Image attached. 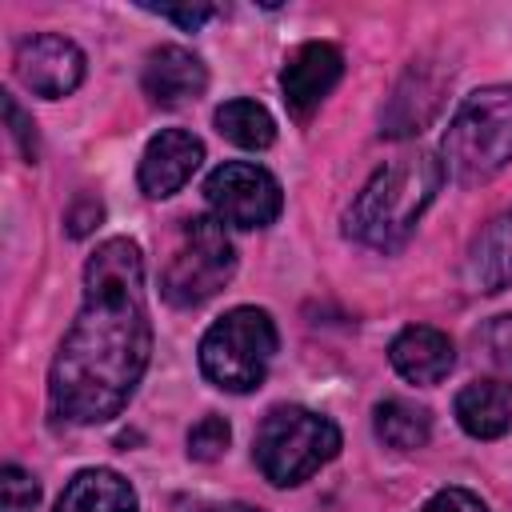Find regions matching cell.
Here are the masks:
<instances>
[{
	"instance_id": "obj_7",
	"label": "cell",
	"mask_w": 512,
	"mask_h": 512,
	"mask_svg": "<svg viewBox=\"0 0 512 512\" xmlns=\"http://www.w3.org/2000/svg\"><path fill=\"white\" fill-rule=\"evenodd\" d=\"M204 200L224 228H244V232L272 224L284 208V192L276 176L248 160H228L212 168L204 180Z\"/></svg>"
},
{
	"instance_id": "obj_12",
	"label": "cell",
	"mask_w": 512,
	"mask_h": 512,
	"mask_svg": "<svg viewBox=\"0 0 512 512\" xmlns=\"http://www.w3.org/2000/svg\"><path fill=\"white\" fill-rule=\"evenodd\" d=\"M388 360L408 384H440L456 364V348L440 328L412 324L388 344Z\"/></svg>"
},
{
	"instance_id": "obj_6",
	"label": "cell",
	"mask_w": 512,
	"mask_h": 512,
	"mask_svg": "<svg viewBox=\"0 0 512 512\" xmlns=\"http://www.w3.org/2000/svg\"><path fill=\"white\" fill-rule=\"evenodd\" d=\"M236 272V248L216 216H188L180 228V244L172 248L160 292L176 308H196L212 300Z\"/></svg>"
},
{
	"instance_id": "obj_5",
	"label": "cell",
	"mask_w": 512,
	"mask_h": 512,
	"mask_svg": "<svg viewBox=\"0 0 512 512\" xmlns=\"http://www.w3.org/2000/svg\"><path fill=\"white\" fill-rule=\"evenodd\" d=\"M276 356V324L264 308H228L200 340V372L224 392H252L264 384Z\"/></svg>"
},
{
	"instance_id": "obj_14",
	"label": "cell",
	"mask_w": 512,
	"mask_h": 512,
	"mask_svg": "<svg viewBox=\"0 0 512 512\" xmlns=\"http://www.w3.org/2000/svg\"><path fill=\"white\" fill-rule=\"evenodd\" d=\"M456 420L476 440H500L512 428V396L500 380H472L456 392Z\"/></svg>"
},
{
	"instance_id": "obj_17",
	"label": "cell",
	"mask_w": 512,
	"mask_h": 512,
	"mask_svg": "<svg viewBox=\"0 0 512 512\" xmlns=\"http://www.w3.org/2000/svg\"><path fill=\"white\" fill-rule=\"evenodd\" d=\"M372 424H376V436L396 448V452H412V448H424L428 436H432V416L428 408L412 404V400H380L376 412H372Z\"/></svg>"
},
{
	"instance_id": "obj_20",
	"label": "cell",
	"mask_w": 512,
	"mask_h": 512,
	"mask_svg": "<svg viewBox=\"0 0 512 512\" xmlns=\"http://www.w3.org/2000/svg\"><path fill=\"white\" fill-rule=\"evenodd\" d=\"M228 440H232V428L224 416H200L188 432V456L200 464H212L228 452Z\"/></svg>"
},
{
	"instance_id": "obj_13",
	"label": "cell",
	"mask_w": 512,
	"mask_h": 512,
	"mask_svg": "<svg viewBox=\"0 0 512 512\" xmlns=\"http://www.w3.org/2000/svg\"><path fill=\"white\" fill-rule=\"evenodd\" d=\"M440 92H444V80L432 76L428 68H416V64H412V68L404 72V80L396 84V92H392L384 116H380V124H384L380 132H384V136H416V132L436 116Z\"/></svg>"
},
{
	"instance_id": "obj_22",
	"label": "cell",
	"mask_w": 512,
	"mask_h": 512,
	"mask_svg": "<svg viewBox=\"0 0 512 512\" xmlns=\"http://www.w3.org/2000/svg\"><path fill=\"white\" fill-rule=\"evenodd\" d=\"M4 120H8V136L16 140L20 156L32 164L36 160V124H32V116H24V108L16 104L12 92H4Z\"/></svg>"
},
{
	"instance_id": "obj_8",
	"label": "cell",
	"mask_w": 512,
	"mask_h": 512,
	"mask_svg": "<svg viewBox=\"0 0 512 512\" xmlns=\"http://www.w3.org/2000/svg\"><path fill=\"white\" fill-rule=\"evenodd\" d=\"M12 64H16V80L44 100H60L76 92L84 80V52L56 32H36L20 40Z\"/></svg>"
},
{
	"instance_id": "obj_21",
	"label": "cell",
	"mask_w": 512,
	"mask_h": 512,
	"mask_svg": "<svg viewBox=\"0 0 512 512\" xmlns=\"http://www.w3.org/2000/svg\"><path fill=\"white\" fill-rule=\"evenodd\" d=\"M0 508L4 512H36L40 504V484L32 472H24L20 464H4L0 468Z\"/></svg>"
},
{
	"instance_id": "obj_11",
	"label": "cell",
	"mask_w": 512,
	"mask_h": 512,
	"mask_svg": "<svg viewBox=\"0 0 512 512\" xmlns=\"http://www.w3.org/2000/svg\"><path fill=\"white\" fill-rule=\"evenodd\" d=\"M144 92L152 104L160 108H180L188 100H196L208 88V68L196 52L180 48V44H164L152 48L144 60Z\"/></svg>"
},
{
	"instance_id": "obj_23",
	"label": "cell",
	"mask_w": 512,
	"mask_h": 512,
	"mask_svg": "<svg viewBox=\"0 0 512 512\" xmlns=\"http://www.w3.org/2000/svg\"><path fill=\"white\" fill-rule=\"evenodd\" d=\"M144 8L156 12V16H164V20H172V24H180L184 32H196L200 24H208L216 16L212 4H144Z\"/></svg>"
},
{
	"instance_id": "obj_15",
	"label": "cell",
	"mask_w": 512,
	"mask_h": 512,
	"mask_svg": "<svg viewBox=\"0 0 512 512\" xmlns=\"http://www.w3.org/2000/svg\"><path fill=\"white\" fill-rule=\"evenodd\" d=\"M56 512H136V492L112 468H84L64 484Z\"/></svg>"
},
{
	"instance_id": "obj_4",
	"label": "cell",
	"mask_w": 512,
	"mask_h": 512,
	"mask_svg": "<svg viewBox=\"0 0 512 512\" xmlns=\"http://www.w3.org/2000/svg\"><path fill=\"white\" fill-rule=\"evenodd\" d=\"M340 452V428L300 404H280L264 416L252 456L268 484L296 488L304 484L320 464H328Z\"/></svg>"
},
{
	"instance_id": "obj_3",
	"label": "cell",
	"mask_w": 512,
	"mask_h": 512,
	"mask_svg": "<svg viewBox=\"0 0 512 512\" xmlns=\"http://www.w3.org/2000/svg\"><path fill=\"white\" fill-rule=\"evenodd\" d=\"M512 160V84H488L460 100L444 136L440 164L456 184H484Z\"/></svg>"
},
{
	"instance_id": "obj_25",
	"label": "cell",
	"mask_w": 512,
	"mask_h": 512,
	"mask_svg": "<svg viewBox=\"0 0 512 512\" xmlns=\"http://www.w3.org/2000/svg\"><path fill=\"white\" fill-rule=\"evenodd\" d=\"M100 216H104V208H100L92 196H80L76 208L68 212V232H72V236H88L92 224H100Z\"/></svg>"
},
{
	"instance_id": "obj_10",
	"label": "cell",
	"mask_w": 512,
	"mask_h": 512,
	"mask_svg": "<svg viewBox=\"0 0 512 512\" xmlns=\"http://www.w3.org/2000/svg\"><path fill=\"white\" fill-rule=\"evenodd\" d=\"M200 160H204V144L192 132H184V128L156 132L148 140L144 156H140V172H136L140 192L152 196V200H164V196L180 192L192 180V172L200 168Z\"/></svg>"
},
{
	"instance_id": "obj_16",
	"label": "cell",
	"mask_w": 512,
	"mask_h": 512,
	"mask_svg": "<svg viewBox=\"0 0 512 512\" xmlns=\"http://www.w3.org/2000/svg\"><path fill=\"white\" fill-rule=\"evenodd\" d=\"M468 284L476 292L512 288V208L496 216L468 252Z\"/></svg>"
},
{
	"instance_id": "obj_9",
	"label": "cell",
	"mask_w": 512,
	"mask_h": 512,
	"mask_svg": "<svg viewBox=\"0 0 512 512\" xmlns=\"http://www.w3.org/2000/svg\"><path fill=\"white\" fill-rule=\"evenodd\" d=\"M344 76V56L336 44L328 40H308L300 44L280 72V88H284V104L296 120H308L312 108H320V100L340 84Z\"/></svg>"
},
{
	"instance_id": "obj_24",
	"label": "cell",
	"mask_w": 512,
	"mask_h": 512,
	"mask_svg": "<svg viewBox=\"0 0 512 512\" xmlns=\"http://www.w3.org/2000/svg\"><path fill=\"white\" fill-rule=\"evenodd\" d=\"M424 512H488V504L476 492H468V488H440L424 504Z\"/></svg>"
},
{
	"instance_id": "obj_19",
	"label": "cell",
	"mask_w": 512,
	"mask_h": 512,
	"mask_svg": "<svg viewBox=\"0 0 512 512\" xmlns=\"http://www.w3.org/2000/svg\"><path fill=\"white\" fill-rule=\"evenodd\" d=\"M480 348H484V360L492 364V372L500 376V384L512 388V312L484 324Z\"/></svg>"
},
{
	"instance_id": "obj_1",
	"label": "cell",
	"mask_w": 512,
	"mask_h": 512,
	"mask_svg": "<svg viewBox=\"0 0 512 512\" xmlns=\"http://www.w3.org/2000/svg\"><path fill=\"white\" fill-rule=\"evenodd\" d=\"M152 356L144 256L136 240L108 236L84 264L80 312L52 360L48 404L68 424H104L136 392Z\"/></svg>"
},
{
	"instance_id": "obj_2",
	"label": "cell",
	"mask_w": 512,
	"mask_h": 512,
	"mask_svg": "<svg viewBox=\"0 0 512 512\" xmlns=\"http://www.w3.org/2000/svg\"><path fill=\"white\" fill-rule=\"evenodd\" d=\"M440 184L444 164L432 152L416 148L408 156H396L384 168H376L372 180L356 192V200L344 212V232L364 248L392 252L412 236L416 220L436 200Z\"/></svg>"
},
{
	"instance_id": "obj_26",
	"label": "cell",
	"mask_w": 512,
	"mask_h": 512,
	"mask_svg": "<svg viewBox=\"0 0 512 512\" xmlns=\"http://www.w3.org/2000/svg\"><path fill=\"white\" fill-rule=\"evenodd\" d=\"M196 512H256L248 504H212V508H196Z\"/></svg>"
},
{
	"instance_id": "obj_18",
	"label": "cell",
	"mask_w": 512,
	"mask_h": 512,
	"mask_svg": "<svg viewBox=\"0 0 512 512\" xmlns=\"http://www.w3.org/2000/svg\"><path fill=\"white\" fill-rule=\"evenodd\" d=\"M216 132H220L224 140L240 144V148L260 152V148H268V144L276 140V120L268 116L264 104L240 96V100H224V104L216 108Z\"/></svg>"
}]
</instances>
